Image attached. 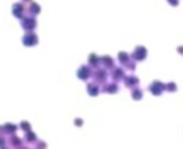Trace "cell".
Segmentation results:
<instances>
[{
	"mask_svg": "<svg viewBox=\"0 0 183 149\" xmlns=\"http://www.w3.org/2000/svg\"><path fill=\"white\" fill-rule=\"evenodd\" d=\"M124 69L123 67H112V72H110V77L113 79V82H119L124 77Z\"/></svg>",
	"mask_w": 183,
	"mask_h": 149,
	"instance_id": "cell-8",
	"label": "cell"
},
{
	"mask_svg": "<svg viewBox=\"0 0 183 149\" xmlns=\"http://www.w3.org/2000/svg\"><path fill=\"white\" fill-rule=\"evenodd\" d=\"M129 59H130V56L127 55L126 52H119V53H117V60H119V63H120V65H124V63L129 60Z\"/></svg>",
	"mask_w": 183,
	"mask_h": 149,
	"instance_id": "cell-18",
	"label": "cell"
},
{
	"mask_svg": "<svg viewBox=\"0 0 183 149\" xmlns=\"http://www.w3.org/2000/svg\"><path fill=\"white\" fill-rule=\"evenodd\" d=\"M100 65H103L106 69H112V67L114 66V62L110 56L106 55V56H102V57H100Z\"/></svg>",
	"mask_w": 183,
	"mask_h": 149,
	"instance_id": "cell-15",
	"label": "cell"
},
{
	"mask_svg": "<svg viewBox=\"0 0 183 149\" xmlns=\"http://www.w3.org/2000/svg\"><path fill=\"white\" fill-rule=\"evenodd\" d=\"M86 90H87V95L89 96H92V98H96L97 95L100 93V86L97 85V83H87V88H86Z\"/></svg>",
	"mask_w": 183,
	"mask_h": 149,
	"instance_id": "cell-10",
	"label": "cell"
},
{
	"mask_svg": "<svg viewBox=\"0 0 183 149\" xmlns=\"http://www.w3.org/2000/svg\"><path fill=\"white\" fill-rule=\"evenodd\" d=\"M149 90L153 96H160L165 92V83L160 82V80H153L149 86Z\"/></svg>",
	"mask_w": 183,
	"mask_h": 149,
	"instance_id": "cell-4",
	"label": "cell"
},
{
	"mask_svg": "<svg viewBox=\"0 0 183 149\" xmlns=\"http://www.w3.org/2000/svg\"><path fill=\"white\" fill-rule=\"evenodd\" d=\"M29 11H30V15H39V13H40V6H39L37 3H32Z\"/></svg>",
	"mask_w": 183,
	"mask_h": 149,
	"instance_id": "cell-20",
	"label": "cell"
},
{
	"mask_svg": "<svg viewBox=\"0 0 183 149\" xmlns=\"http://www.w3.org/2000/svg\"><path fill=\"white\" fill-rule=\"evenodd\" d=\"M20 128L23 129V132H27V131H32V125L29 123L27 121H22V123H20Z\"/></svg>",
	"mask_w": 183,
	"mask_h": 149,
	"instance_id": "cell-22",
	"label": "cell"
},
{
	"mask_svg": "<svg viewBox=\"0 0 183 149\" xmlns=\"http://www.w3.org/2000/svg\"><path fill=\"white\" fill-rule=\"evenodd\" d=\"M132 98H133V100H142V98H143V90L140 88H133L132 89Z\"/></svg>",
	"mask_w": 183,
	"mask_h": 149,
	"instance_id": "cell-17",
	"label": "cell"
},
{
	"mask_svg": "<svg viewBox=\"0 0 183 149\" xmlns=\"http://www.w3.org/2000/svg\"><path fill=\"white\" fill-rule=\"evenodd\" d=\"M103 92L104 93H109V95H114L119 92V86L116 82H112V83H103Z\"/></svg>",
	"mask_w": 183,
	"mask_h": 149,
	"instance_id": "cell-9",
	"label": "cell"
},
{
	"mask_svg": "<svg viewBox=\"0 0 183 149\" xmlns=\"http://www.w3.org/2000/svg\"><path fill=\"white\" fill-rule=\"evenodd\" d=\"M92 76V69L90 66H86V65H83L77 69V77L80 79V80H89Z\"/></svg>",
	"mask_w": 183,
	"mask_h": 149,
	"instance_id": "cell-7",
	"label": "cell"
},
{
	"mask_svg": "<svg viewBox=\"0 0 183 149\" xmlns=\"http://www.w3.org/2000/svg\"><path fill=\"white\" fill-rule=\"evenodd\" d=\"M146 57H147V49L145 46H136L133 53H132V59L135 62H142L145 60Z\"/></svg>",
	"mask_w": 183,
	"mask_h": 149,
	"instance_id": "cell-2",
	"label": "cell"
},
{
	"mask_svg": "<svg viewBox=\"0 0 183 149\" xmlns=\"http://www.w3.org/2000/svg\"><path fill=\"white\" fill-rule=\"evenodd\" d=\"M123 67H126L129 72H135V69H136V62L133 60V59H129V60L126 62L124 65H122Z\"/></svg>",
	"mask_w": 183,
	"mask_h": 149,
	"instance_id": "cell-19",
	"label": "cell"
},
{
	"mask_svg": "<svg viewBox=\"0 0 183 149\" xmlns=\"http://www.w3.org/2000/svg\"><path fill=\"white\" fill-rule=\"evenodd\" d=\"M165 90H169V92H176L178 90V86L175 82H170V83H165Z\"/></svg>",
	"mask_w": 183,
	"mask_h": 149,
	"instance_id": "cell-21",
	"label": "cell"
},
{
	"mask_svg": "<svg viewBox=\"0 0 183 149\" xmlns=\"http://www.w3.org/2000/svg\"><path fill=\"white\" fill-rule=\"evenodd\" d=\"M0 132H2V128H0Z\"/></svg>",
	"mask_w": 183,
	"mask_h": 149,
	"instance_id": "cell-26",
	"label": "cell"
},
{
	"mask_svg": "<svg viewBox=\"0 0 183 149\" xmlns=\"http://www.w3.org/2000/svg\"><path fill=\"white\" fill-rule=\"evenodd\" d=\"M124 82V85H126V88H130V89H133V88H136V86H139V83H140V80H139V77L137 76H135V75H124V77L122 79Z\"/></svg>",
	"mask_w": 183,
	"mask_h": 149,
	"instance_id": "cell-6",
	"label": "cell"
},
{
	"mask_svg": "<svg viewBox=\"0 0 183 149\" xmlns=\"http://www.w3.org/2000/svg\"><path fill=\"white\" fill-rule=\"evenodd\" d=\"M2 132L5 133V135H13V133L17 132V125L7 122V123H5V125L2 126Z\"/></svg>",
	"mask_w": 183,
	"mask_h": 149,
	"instance_id": "cell-12",
	"label": "cell"
},
{
	"mask_svg": "<svg viewBox=\"0 0 183 149\" xmlns=\"http://www.w3.org/2000/svg\"><path fill=\"white\" fill-rule=\"evenodd\" d=\"M36 26H37L36 19H34L32 15L22 19V28L24 29V30H27V32H33V29H36Z\"/></svg>",
	"mask_w": 183,
	"mask_h": 149,
	"instance_id": "cell-5",
	"label": "cell"
},
{
	"mask_svg": "<svg viewBox=\"0 0 183 149\" xmlns=\"http://www.w3.org/2000/svg\"><path fill=\"white\" fill-rule=\"evenodd\" d=\"M7 144H10L11 148H23V141L19 136H16V133H13L10 135V138H9V142Z\"/></svg>",
	"mask_w": 183,
	"mask_h": 149,
	"instance_id": "cell-13",
	"label": "cell"
},
{
	"mask_svg": "<svg viewBox=\"0 0 183 149\" xmlns=\"http://www.w3.org/2000/svg\"><path fill=\"white\" fill-rule=\"evenodd\" d=\"M75 125H76V126H82V125H83V121L77 118V119H75Z\"/></svg>",
	"mask_w": 183,
	"mask_h": 149,
	"instance_id": "cell-24",
	"label": "cell"
},
{
	"mask_svg": "<svg viewBox=\"0 0 183 149\" xmlns=\"http://www.w3.org/2000/svg\"><path fill=\"white\" fill-rule=\"evenodd\" d=\"M13 15L17 17V19H22L23 17V13H24V5L23 3H16V5H13Z\"/></svg>",
	"mask_w": 183,
	"mask_h": 149,
	"instance_id": "cell-14",
	"label": "cell"
},
{
	"mask_svg": "<svg viewBox=\"0 0 183 149\" xmlns=\"http://www.w3.org/2000/svg\"><path fill=\"white\" fill-rule=\"evenodd\" d=\"M24 2H29V0H24Z\"/></svg>",
	"mask_w": 183,
	"mask_h": 149,
	"instance_id": "cell-27",
	"label": "cell"
},
{
	"mask_svg": "<svg viewBox=\"0 0 183 149\" xmlns=\"http://www.w3.org/2000/svg\"><path fill=\"white\" fill-rule=\"evenodd\" d=\"M36 142H37V141H36ZM36 146H37V148H46V144H44V142H37Z\"/></svg>",
	"mask_w": 183,
	"mask_h": 149,
	"instance_id": "cell-25",
	"label": "cell"
},
{
	"mask_svg": "<svg viewBox=\"0 0 183 149\" xmlns=\"http://www.w3.org/2000/svg\"><path fill=\"white\" fill-rule=\"evenodd\" d=\"M24 141H26L27 144H34V142L37 141V136H36V133L34 132L27 131V132H24Z\"/></svg>",
	"mask_w": 183,
	"mask_h": 149,
	"instance_id": "cell-16",
	"label": "cell"
},
{
	"mask_svg": "<svg viewBox=\"0 0 183 149\" xmlns=\"http://www.w3.org/2000/svg\"><path fill=\"white\" fill-rule=\"evenodd\" d=\"M87 62H89V66L92 69H96V67L100 66V56H97L96 53H90L87 57Z\"/></svg>",
	"mask_w": 183,
	"mask_h": 149,
	"instance_id": "cell-11",
	"label": "cell"
},
{
	"mask_svg": "<svg viewBox=\"0 0 183 149\" xmlns=\"http://www.w3.org/2000/svg\"><path fill=\"white\" fill-rule=\"evenodd\" d=\"M39 42V37L36 33H33V32H27L24 36L22 37V43L27 47H32V46H36Z\"/></svg>",
	"mask_w": 183,
	"mask_h": 149,
	"instance_id": "cell-3",
	"label": "cell"
},
{
	"mask_svg": "<svg viewBox=\"0 0 183 149\" xmlns=\"http://www.w3.org/2000/svg\"><path fill=\"white\" fill-rule=\"evenodd\" d=\"M7 139H6V135L3 132H0V148H6L7 146Z\"/></svg>",
	"mask_w": 183,
	"mask_h": 149,
	"instance_id": "cell-23",
	"label": "cell"
},
{
	"mask_svg": "<svg viewBox=\"0 0 183 149\" xmlns=\"http://www.w3.org/2000/svg\"><path fill=\"white\" fill-rule=\"evenodd\" d=\"M93 77V82L97 85H103V83L108 82L109 79V73L106 72V69L103 67H96V69H92V76Z\"/></svg>",
	"mask_w": 183,
	"mask_h": 149,
	"instance_id": "cell-1",
	"label": "cell"
}]
</instances>
